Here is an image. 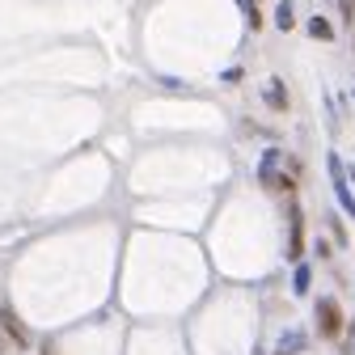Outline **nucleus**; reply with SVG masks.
I'll return each mask as SVG.
<instances>
[{"label": "nucleus", "mask_w": 355, "mask_h": 355, "mask_svg": "<svg viewBox=\"0 0 355 355\" xmlns=\"http://www.w3.org/2000/svg\"><path fill=\"white\" fill-rule=\"evenodd\" d=\"M0 326H5V334H9L17 347H26V343H30V334H26V326H21V318L13 313V309H0Z\"/></svg>", "instance_id": "obj_4"}, {"label": "nucleus", "mask_w": 355, "mask_h": 355, "mask_svg": "<svg viewBox=\"0 0 355 355\" xmlns=\"http://www.w3.org/2000/svg\"><path fill=\"white\" fill-rule=\"evenodd\" d=\"M266 106H271V110H288V89H284V80L266 85Z\"/></svg>", "instance_id": "obj_6"}, {"label": "nucleus", "mask_w": 355, "mask_h": 355, "mask_svg": "<svg viewBox=\"0 0 355 355\" xmlns=\"http://www.w3.org/2000/svg\"><path fill=\"white\" fill-rule=\"evenodd\" d=\"M326 161H330V182H334V195H338V203H343V207L355 216V191L347 187V169H343V161H338L334 153H330Z\"/></svg>", "instance_id": "obj_2"}, {"label": "nucleus", "mask_w": 355, "mask_h": 355, "mask_svg": "<svg viewBox=\"0 0 355 355\" xmlns=\"http://www.w3.org/2000/svg\"><path fill=\"white\" fill-rule=\"evenodd\" d=\"M288 211H292V241H288V258L296 262V258H300V250H304V220H300V207H296V203H288Z\"/></svg>", "instance_id": "obj_3"}, {"label": "nucleus", "mask_w": 355, "mask_h": 355, "mask_svg": "<svg viewBox=\"0 0 355 355\" xmlns=\"http://www.w3.org/2000/svg\"><path fill=\"white\" fill-rule=\"evenodd\" d=\"M275 26L288 34L292 26H296V13H292V0H279V9H275Z\"/></svg>", "instance_id": "obj_7"}, {"label": "nucleus", "mask_w": 355, "mask_h": 355, "mask_svg": "<svg viewBox=\"0 0 355 355\" xmlns=\"http://www.w3.org/2000/svg\"><path fill=\"white\" fill-rule=\"evenodd\" d=\"M304 30H309V38H318V42H334V26L322 17V13H313L304 21Z\"/></svg>", "instance_id": "obj_5"}, {"label": "nucleus", "mask_w": 355, "mask_h": 355, "mask_svg": "<svg viewBox=\"0 0 355 355\" xmlns=\"http://www.w3.org/2000/svg\"><path fill=\"white\" fill-rule=\"evenodd\" d=\"M343 330H347V322H343L338 300H334V296H322V300H318V334H322V338H338Z\"/></svg>", "instance_id": "obj_1"}, {"label": "nucleus", "mask_w": 355, "mask_h": 355, "mask_svg": "<svg viewBox=\"0 0 355 355\" xmlns=\"http://www.w3.org/2000/svg\"><path fill=\"white\" fill-rule=\"evenodd\" d=\"M309 279H313V275H309V266H296V275H292L296 296H304V292H309Z\"/></svg>", "instance_id": "obj_8"}]
</instances>
